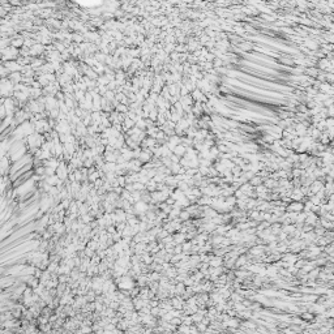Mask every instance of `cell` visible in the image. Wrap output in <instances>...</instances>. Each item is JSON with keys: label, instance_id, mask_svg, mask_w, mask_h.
<instances>
[{"label": "cell", "instance_id": "cell-1", "mask_svg": "<svg viewBox=\"0 0 334 334\" xmlns=\"http://www.w3.org/2000/svg\"><path fill=\"white\" fill-rule=\"evenodd\" d=\"M148 209H149V205L146 204L145 201H142V200H139V201H136V204H135L133 211L136 214H144L148 211Z\"/></svg>", "mask_w": 334, "mask_h": 334}, {"label": "cell", "instance_id": "cell-2", "mask_svg": "<svg viewBox=\"0 0 334 334\" xmlns=\"http://www.w3.org/2000/svg\"><path fill=\"white\" fill-rule=\"evenodd\" d=\"M118 283H119V287L120 288H131L133 287V282L129 277H121V278L118 279Z\"/></svg>", "mask_w": 334, "mask_h": 334}, {"label": "cell", "instance_id": "cell-3", "mask_svg": "<svg viewBox=\"0 0 334 334\" xmlns=\"http://www.w3.org/2000/svg\"><path fill=\"white\" fill-rule=\"evenodd\" d=\"M55 172H56V176L59 178L60 180H62V179L64 180L65 178H67V175H68V170H67V167H64L63 164H60V166L56 168Z\"/></svg>", "mask_w": 334, "mask_h": 334}, {"label": "cell", "instance_id": "cell-4", "mask_svg": "<svg viewBox=\"0 0 334 334\" xmlns=\"http://www.w3.org/2000/svg\"><path fill=\"white\" fill-rule=\"evenodd\" d=\"M303 206L304 205L302 204V202L295 201V202H292L291 205H288L287 206V211H295V213H299V211L303 210Z\"/></svg>", "mask_w": 334, "mask_h": 334}, {"label": "cell", "instance_id": "cell-5", "mask_svg": "<svg viewBox=\"0 0 334 334\" xmlns=\"http://www.w3.org/2000/svg\"><path fill=\"white\" fill-rule=\"evenodd\" d=\"M222 262H223V258L221 256L219 257H218V256L210 257V260H209V266H211V268H215V266L222 265Z\"/></svg>", "mask_w": 334, "mask_h": 334}, {"label": "cell", "instance_id": "cell-6", "mask_svg": "<svg viewBox=\"0 0 334 334\" xmlns=\"http://www.w3.org/2000/svg\"><path fill=\"white\" fill-rule=\"evenodd\" d=\"M171 306L176 309H183V306H184V302H183L182 298H174L172 302H171Z\"/></svg>", "mask_w": 334, "mask_h": 334}, {"label": "cell", "instance_id": "cell-7", "mask_svg": "<svg viewBox=\"0 0 334 334\" xmlns=\"http://www.w3.org/2000/svg\"><path fill=\"white\" fill-rule=\"evenodd\" d=\"M264 252V247L262 245H257V247H253L252 249H251V253L254 254V256H258V254H261Z\"/></svg>", "mask_w": 334, "mask_h": 334}, {"label": "cell", "instance_id": "cell-8", "mask_svg": "<svg viewBox=\"0 0 334 334\" xmlns=\"http://www.w3.org/2000/svg\"><path fill=\"white\" fill-rule=\"evenodd\" d=\"M184 239H186V235H184L183 232H179V234H175V235H174L175 243H179V244H182L183 241H184Z\"/></svg>", "mask_w": 334, "mask_h": 334}, {"label": "cell", "instance_id": "cell-9", "mask_svg": "<svg viewBox=\"0 0 334 334\" xmlns=\"http://www.w3.org/2000/svg\"><path fill=\"white\" fill-rule=\"evenodd\" d=\"M235 261H236L235 266H238V268H239V266H243L245 262H247V258H245V256H239Z\"/></svg>", "mask_w": 334, "mask_h": 334}, {"label": "cell", "instance_id": "cell-10", "mask_svg": "<svg viewBox=\"0 0 334 334\" xmlns=\"http://www.w3.org/2000/svg\"><path fill=\"white\" fill-rule=\"evenodd\" d=\"M249 184L252 187H254V186H258V184H261V178L260 176H253L252 179L249 180Z\"/></svg>", "mask_w": 334, "mask_h": 334}, {"label": "cell", "instance_id": "cell-11", "mask_svg": "<svg viewBox=\"0 0 334 334\" xmlns=\"http://www.w3.org/2000/svg\"><path fill=\"white\" fill-rule=\"evenodd\" d=\"M176 283H178V282H176ZM184 290H186V287H184V283L179 282V283L176 285V288H175V291H176V292H178L179 295H182L183 292H184Z\"/></svg>", "mask_w": 334, "mask_h": 334}, {"label": "cell", "instance_id": "cell-12", "mask_svg": "<svg viewBox=\"0 0 334 334\" xmlns=\"http://www.w3.org/2000/svg\"><path fill=\"white\" fill-rule=\"evenodd\" d=\"M189 217H191V214H189L187 210L180 211V213H179V219H180V221H187V219L189 218Z\"/></svg>", "mask_w": 334, "mask_h": 334}, {"label": "cell", "instance_id": "cell-13", "mask_svg": "<svg viewBox=\"0 0 334 334\" xmlns=\"http://www.w3.org/2000/svg\"><path fill=\"white\" fill-rule=\"evenodd\" d=\"M170 324L172 325H182V319H176V317H172V319L170 320Z\"/></svg>", "mask_w": 334, "mask_h": 334}, {"label": "cell", "instance_id": "cell-14", "mask_svg": "<svg viewBox=\"0 0 334 334\" xmlns=\"http://www.w3.org/2000/svg\"><path fill=\"white\" fill-rule=\"evenodd\" d=\"M150 315L152 316H159L161 315V308H152V309H150Z\"/></svg>", "mask_w": 334, "mask_h": 334}, {"label": "cell", "instance_id": "cell-15", "mask_svg": "<svg viewBox=\"0 0 334 334\" xmlns=\"http://www.w3.org/2000/svg\"><path fill=\"white\" fill-rule=\"evenodd\" d=\"M309 272L311 273H309V275H308L309 278H316V277L319 275V269H315V270L312 269V270H309Z\"/></svg>", "mask_w": 334, "mask_h": 334}, {"label": "cell", "instance_id": "cell-16", "mask_svg": "<svg viewBox=\"0 0 334 334\" xmlns=\"http://www.w3.org/2000/svg\"><path fill=\"white\" fill-rule=\"evenodd\" d=\"M140 159H141L142 162H145V161H149V159H150V157H149L148 154H145V153H142V154L140 155Z\"/></svg>", "mask_w": 334, "mask_h": 334}, {"label": "cell", "instance_id": "cell-17", "mask_svg": "<svg viewBox=\"0 0 334 334\" xmlns=\"http://www.w3.org/2000/svg\"><path fill=\"white\" fill-rule=\"evenodd\" d=\"M175 153H176L178 155H182L183 153H184V149H183V148H178V149H175Z\"/></svg>", "mask_w": 334, "mask_h": 334}, {"label": "cell", "instance_id": "cell-18", "mask_svg": "<svg viewBox=\"0 0 334 334\" xmlns=\"http://www.w3.org/2000/svg\"><path fill=\"white\" fill-rule=\"evenodd\" d=\"M303 319H312V315H302Z\"/></svg>", "mask_w": 334, "mask_h": 334}]
</instances>
